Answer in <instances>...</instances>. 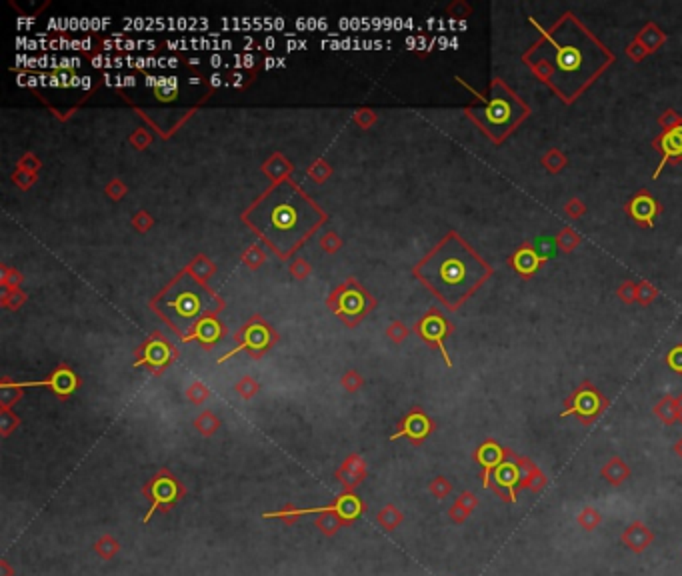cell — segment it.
<instances>
[{
	"label": "cell",
	"mask_w": 682,
	"mask_h": 576,
	"mask_svg": "<svg viewBox=\"0 0 682 576\" xmlns=\"http://www.w3.org/2000/svg\"><path fill=\"white\" fill-rule=\"evenodd\" d=\"M417 274L448 308H456L490 277V266L456 234H451L426 261H422Z\"/></svg>",
	"instance_id": "obj_3"
},
{
	"label": "cell",
	"mask_w": 682,
	"mask_h": 576,
	"mask_svg": "<svg viewBox=\"0 0 682 576\" xmlns=\"http://www.w3.org/2000/svg\"><path fill=\"white\" fill-rule=\"evenodd\" d=\"M342 384H344V388H347V390L354 392V390H358V388H360L362 381H360V376H358L356 372H349V374L342 378Z\"/></svg>",
	"instance_id": "obj_38"
},
{
	"label": "cell",
	"mask_w": 682,
	"mask_h": 576,
	"mask_svg": "<svg viewBox=\"0 0 682 576\" xmlns=\"http://www.w3.org/2000/svg\"><path fill=\"white\" fill-rule=\"evenodd\" d=\"M232 67L234 69H241L243 67V56L241 54H232Z\"/></svg>",
	"instance_id": "obj_49"
},
{
	"label": "cell",
	"mask_w": 682,
	"mask_h": 576,
	"mask_svg": "<svg viewBox=\"0 0 682 576\" xmlns=\"http://www.w3.org/2000/svg\"><path fill=\"white\" fill-rule=\"evenodd\" d=\"M20 386H49L54 394L67 399L70 396L76 388H78V376L70 370L69 367H60L54 370L49 381H40V383H20Z\"/></svg>",
	"instance_id": "obj_14"
},
{
	"label": "cell",
	"mask_w": 682,
	"mask_h": 576,
	"mask_svg": "<svg viewBox=\"0 0 682 576\" xmlns=\"http://www.w3.org/2000/svg\"><path fill=\"white\" fill-rule=\"evenodd\" d=\"M514 462L518 464V469L523 472V478L518 482V490H530L532 494H539L543 492L544 487L548 485V478L532 460L528 458H523V456H516L514 454Z\"/></svg>",
	"instance_id": "obj_16"
},
{
	"label": "cell",
	"mask_w": 682,
	"mask_h": 576,
	"mask_svg": "<svg viewBox=\"0 0 682 576\" xmlns=\"http://www.w3.org/2000/svg\"><path fill=\"white\" fill-rule=\"evenodd\" d=\"M92 46H94V42H92L90 38H85V40H80V49H82V51H90Z\"/></svg>",
	"instance_id": "obj_50"
},
{
	"label": "cell",
	"mask_w": 682,
	"mask_h": 576,
	"mask_svg": "<svg viewBox=\"0 0 682 576\" xmlns=\"http://www.w3.org/2000/svg\"><path fill=\"white\" fill-rule=\"evenodd\" d=\"M666 365L672 368L674 372L682 374V344L670 349V352L666 354Z\"/></svg>",
	"instance_id": "obj_35"
},
{
	"label": "cell",
	"mask_w": 682,
	"mask_h": 576,
	"mask_svg": "<svg viewBox=\"0 0 682 576\" xmlns=\"http://www.w3.org/2000/svg\"><path fill=\"white\" fill-rule=\"evenodd\" d=\"M90 87H92V78L90 76H82V90H90Z\"/></svg>",
	"instance_id": "obj_53"
},
{
	"label": "cell",
	"mask_w": 682,
	"mask_h": 576,
	"mask_svg": "<svg viewBox=\"0 0 682 576\" xmlns=\"http://www.w3.org/2000/svg\"><path fill=\"white\" fill-rule=\"evenodd\" d=\"M157 308L176 331L186 332L198 324L200 315L209 308V293L191 274H184L158 298Z\"/></svg>",
	"instance_id": "obj_4"
},
{
	"label": "cell",
	"mask_w": 682,
	"mask_h": 576,
	"mask_svg": "<svg viewBox=\"0 0 682 576\" xmlns=\"http://www.w3.org/2000/svg\"><path fill=\"white\" fill-rule=\"evenodd\" d=\"M658 146H661V150H663V162H661V166L656 168L654 178H658L661 171L665 168V162L672 160V158L682 157V124L674 126V128H670V130H666L665 134L661 137V140H658Z\"/></svg>",
	"instance_id": "obj_19"
},
{
	"label": "cell",
	"mask_w": 682,
	"mask_h": 576,
	"mask_svg": "<svg viewBox=\"0 0 682 576\" xmlns=\"http://www.w3.org/2000/svg\"><path fill=\"white\" fill-rule=\"evenodd\" d=\"M144 85H146L148 88H157L158 76H155V74H148V76L144 78Z\"/></svg>",
	"instance_id": "obj_43"
},
{
	"label": "cell",
	"mask_w": 682,
	"mask_h": 576,
	"mask_svg": "<svg viewBox=\"0 0 682 576\" xmlns=\"http://www.w3.org/2000/svg\"><path fill=\"white\" fill-rule=\"evenodd\" d=\"M254 62H256V58H254L252 54H246V56H243V67H245V69L254 67Z\"/></svg>",
	"instance_id": "obj_44"
},
{
	"label": "cell",
	"mask_w": 682,
	"mask_h": 576,
	"mask_svg": "<svg viewBox=\"0 0 682 576\" xmlns=\"http://www.w3.org/2000/svg\"><path fill=\"white\" fill-rule=\"evenodd\" d=\"M94 552L103 560H112L121 552V542L112 534H103L98 541L94 542Z\"/></svg>",
	"instance_id": "obj_28"
},
{
	"label": "cell",
	"mask_w": 682,
	"mask_h": 576,
	"mask_svg": "<svg viewBox=\"0 0 682 576\" xmlns=\"http://www.w3.org/2000/svg\"><path fill=\"white\" fill-rule=\"evenodd\" d=\"M286 51H288V53H292V51H298V42H297V40H288V42H286Z\"/></svg>",
	"instance_id": "obj_56"
},
{
	"label": "cell",
	"mask_w": 682,
	"mask_h": 576,
	"mask_svg": "<svg viewBox=\"0 0 682 576\" xmlns=\"http://www.w3.org/2000/svg\"><path fill=\"white\" fill-rule=\"evenodd\" d=\"M236 392H238L243 399L248 401V399H252V396L259 392V384L254 383L252 378H243L241 383L236 384Z\"/></svg>",
	"instance_id": "obj_34"
},
{
	"label": "cell",
	"mask_w": 682,
	"mask_h": 576,
	"mask_svg": "<svg viewBox=\"0 0 682 576\" xmlns=\"http://www.w3.org/2000/svg\"><path fill=\"white\" fill-rule=\"evenodd\" d=\"M336 478L342 482L344 490L354 492V489L358 485H362V480L367 478V464L360 456H350L344 460V464L336 472Z\"/></svg>",
	"instance_id": "obj_18"
},
{
	"label": "cell",
	"mask_w": 682,
	"mask_h": 576,
	"mask_svg": "<svg viewBox=\"0 0 682 576\" xmlns=\"http://www.w3.org/2000/svg\"><path fill=\"white\" fill-rule=\"evenodd\" d=\"M654 414L663 420L665 424H672V422H676V420H679V417H676V404H674V399L665 396L663 401L656 404V408H654Z\"/></svg>",
	"instance_id": "obj_31"
},
{
	"label": "cell",
	"mask_w": 682,
	"mask_h": 576,
	"mask_svg": "<svg viewBox=\"0 0 682 576\" xmlns=\"http://www.w3.org/2000/svg\"><path fill=\"white\" fill-rule=\"evenodd\" d=\"M508 448H502L496 440H484L476 453H474V460L480 464V471H482V487L484 489H490V476L492 472L496 471V466H500L505 460L508 458Z\"/></svg>",
	"instance_id": "obj_10"
},
{
	"label": "cell",
	"mask_w": 682,
	"mask_h": 576,
	"mask_svg": "<svg viewBox=\"0 0 682 576\" xmlns=\"http://www.w3.org/2000/svg\"><path fill=\"white\" fill-rule=\"evenodd\" d=\"M403 523H404V512L399 507H394V505H385V507L376 512V524H378L383 530H386V532L396 530Z\"/></svg>",
	"instance_id": "obj_26"
},
{
	"label": "cell",
	"mask_w": 682,
	"mask_h": 576,
	"mask_svg": "<svg viewBox=\"0 0 682 576\" xmlns=\"http://www.w3.org/2000/svg\"><path fill=\"white\" fill-rule=\"evenodd\" d=\"M58 78H60V85H62V88L70 87V78H72V76H70L69 72H64V70H62V72H58Z\"/></svg>",
	"instance_id": "obj_42"
},
{
	"label": "cell",
	"mask_w": 682,
	"mask_h": 576,
	"mask_svg": "<svg viewBox=\"0 0 682 576\" xmlns=\"http://www.w3.org/2000/svg\"><path fill=\"white\" fill-rule=\"evenodd\" d=\"M0 576H15V568L8 560H0Z\"/></svg>",
	"instance_id": "obj_41"
},
{
	"label": "cell",
	"mask_w": 682,
	"mask_h": 576,
	"mask_svg": "<svg viewBox=\"0 0 682 576\" xmlns=\"http://www.w3.org/2000/svg\"><path fill=\"white\" fill-rule=\"evenodd\" d=\"M344 524L347 523H344L336 512H322V514L316 516L315 521V526L318 528V532L324 534V536H334Z\"/></svg>",
	"instance_id": "obj_27"
},
{
	"label": "cell",
	"mask_w": 682,
	"mask_h": 576,
	"mask_svg": "<svg viewBox=\"0 0 682 576\" xmlns=\"http://www.w3.org/2000/svg\"><path fill=\"white\" fill-rule=\"evenodd\" d=\"M270 340H272L270 331L264 326L263 322H254V324H250V326H248V329L245 331V334H243V342H241V347H238V349H234L232 352H228V354H225V356H222L218 363H225V360H228L230 356L238 354L241 350H245V349L252 350V352H261V350L268 349V347H270Z\"/></svg>",
	"instance_id": "obj_15"
},
{
	"label": "cell",
	"mask_w": 682,
	"mask_h": 576,
	"mask_svg": "<svg viewBox=\"0 0 682 576\" xmlns=\"http://www.w3.org/2000/svg\"><path fill=\"white\" fill-rule=\"evenodd\" d=\"M274 67H279V58H266L264 60V69L266 70L274 69Z\"/></svg>",
	"instance_id": "obj_48"
},
{
	"label": "cell",
	"mask_w": 682,
	"mask_h": 576,
	"mask_svg": "<svg viewBox=\"0 0 682 576\" xmlns=\"http://www.w3.org/2000/svg\"><path fill=\"white\" fill-rule=\"evenodd\" d=\"M602 478L611 485V487H622L630 476V469L627 466V462L620 456H613L604 466H602Z\"/></svg>",
	"instance_id": "obj_23"
},
{
	"label": "cell",
	"mask_w": 682,
	"mask_h": 576,
	"mask_svg": "<svg viewBox=\"0 0 682 576\" xmlns=\"http://www.w3.org/2000/svg\"><path fill=\"white\" fill-rule=\"evenodd\" d=\"M476 507H478V496L471 490H464L456 496V500L448 508V518L455 524H464L471 518Z\"/></svg>",
	"instance_id": "obj_21"
},
{
	"label": "cell",
	"mask_w": 682,
	"mask_h": 576,
	"mask_svg": "<svg viewBox=\"0 0 682 576\" xmlns=\"http://www.w3.org/2000/svg\"><path fill=\"white\" fill-rule=\"evenodd\" d=\"M198 62H200V58H191V60H189V64H191V67H196Z\"/></svg>",
	"instance_id": "obj_62"
},
{
	"label": "cell",
	"mask_w": 682,
	"mask_h": 576,
	"mask_svg": "<svg viewBox=\"0 0 682 576\" xmlns=\"http://www.w3.org/2000/svg\"><path fill=\"white\" fill-rule=\"evenodd\" d=\"M428 490H430V494L435 496V498H438V500H444L446 496H451V492H453V485H451V480L446 478V476H437L430 485H428Z\"/></svg>",
	"instance_id": "obj_32"
},
{
	"label": "cell",
	"mask_w": 682,
	"mask_h": 576,
	"mask_svg": "<svg viewBox=\"0 0 682 576\" xmlns=\"http://www.w3.org/2000/svg\"><path fill=\"white\" fill-rule=\"evenodd\" d=\"M274 28H277V30H282V28H284V20H282V18H274V22H272V30H274Z\"/></svg>",
	"instance_id": "obj_54"
},
{
	"label": "cell",
	"mask_w": 682,
	"mask_h": 576,
	"mask_svg": "<svg viewBox=\"0 0 682 576\" xmlns=\"http://www.w3.org/2000/svg\"><path fill=\"white\" fill-rule=\"evenodd\" d=\"M246 220L280 256H288L320 225L322 214L290 182H279L252 207Z\"/></svg>",
	"instance_id": "obj_2"
},
{
	"label": "cell",
	"mask_w": 682,
	"mask_h": 576,
	"mask_svg": "<svg viewBox=\"0 0 682 576\" xmlns=\"http://www.w3.org/2000/svg\"><path fill=\"white\" fill-rule=\"evenodd\" d=\"M674 404H676V417H679V420L682 422V394L674 401Z\"/></svg>",
	"instance_id": "obj_52"
},
{
	"label": "cell",
	"mask_w": 682,
	"mask_h": 576,
	"mask_svg": "<svg viewBox=\"0 0 682 576\" xmlns=\"http://www.w3.org/2000/svg\"><path fill=\"white\" fill-rule=\"evenodd\" d=\"M186 396H189V401H193L194 404H202V402L207 401V396H209V390H207L200 383H194L193 386L186 390Z\"/></svg>",
	"instance_id": "obj_36"
},
{
	"label": "cell",
	"mask_w": 682,
	"mask_h": 576,
	"mask_svg": "<svg viewBox=\"0 0 682 576\" xmlns=\"http://www.w3.org/2000/svg\"><path fill=\"white\" fill-rule=\"evenodd\" d=\"M435 430L432 420L428 419L422 410H412L410 414H406L404 420L399 426V433H394L390 440H399V438H408L412 444H420L422 440L430 437V433Z\"/></svg>",
	"instance_id": "obj_11"
},
{
	"label": "cell",
	"mask_w": 682,
	"mask_h": 576,
	"mask_svg": "<svg viewBox=\"0 0 682 576\" xmlns=\"http://www.w3.org/2000/svg\"><path fill=\"white\" fill-rule=\"evenodd\" d=\"M178 67V60L176 58H168V69H176Z\"/></svg>",
	"instance_id": "obj_59"
},
{
	"label": "cell",
	"mask_w": 682,
	"mask_h": 576,
	"mask_svg": "<svg viewBox=\"0 0 682 576\" xmlns=\"http://www.w3.org/2000/svg\"><path fill=\"white\" fill-rule=\"evenodd\" d=\"M526 116H528V108L525 103L500 80L492 82L487 106L474 114V119L494 142H500L505 137H508L514 130V126L523 123Z\"/></svg>",
	"instance_id": "obj_5"
},
{
	"label": "cell",
	"mask_w": 682,
	"mask_h": 576,
	"mask_svg": "<svg viewBox=\"0 0 682 576\" xmlns=\"http://www.w3.org/2000/svg\"><path fill=\"white\" fill-rule=\"evenodd\" d=\"M577 524L586 532H595L596 528L602 524V514L595 507H584L577 514Z\"/></svg>",
	"instance_id": "obj_29"
},
{
	"label": "cell",
	"mask_w": 682,
	"mask_h": 576,
	"mask_svg": "<svg viewBox=\"0 0 682 576\" xmlns=\"http://www.w3.org/2000/svg\"><path fill=\"white\" fill-rule=\"evenodd\" d=\"M544 261V256H541L539 252H534L532 248H523V250H518L516 254H514V259H512V264H514V268H516V272L518 274H525V277H528V274H532V272H536V268H539V264Z\"/></svg>",
	"instance_id": "obj_25"
},
{
	"label": "cell",
	"mask_w": 682,
	"mask_h": 576,
	"mask_svg": "<svg viewBox=\"0 0 682 576\" xmlns=\"http://www.w3.org/2000/svg\"><path fill=\"white\" fill-rule=\"evenodd\" d=\"M160 101H173L178 94V78L176 76H158V85L155 88Z\"/></svg>",
	"instance_id": "obj_30"
},
{
	"label": "cell",
	"mask_w": 682,
	"mask_h": 576,
	"mask_svg": "<svg viewBox=\"0 0 682 576\" xmlns=\"http://www.w3.org/2000/svg\"><path fill=\"white\" fill-rule=\"evenodd\" d=\"M564 410L560 412V417H570V414H577L578 420L582 424H591L595 422L602 410L609 406V401L596 390L595 386L591 383H582L578 386L577 390L566 399L564 402Z\"/></svg>",
	"instance_id": "obj_7"
},
{
	"label": "cell",
	"mask_w": 682,
	"mask_h": 576,
	"mask_svg": "<svg viewBox=\"0 0 682 576\" xmlns=\"http://www.w3.org/2000/svg\"><path fill=\"white\" fill-rule=\"evenodd\" d=\"M17 424H18V419L15 417V414H10L8 410H4V412H2L0 428H2V435H4V437H6V435H10V430H12Z\"/></svg>",
	"instance_id": "obj_37"
},
{
	"label": "cell",
	"mask_w": 682,
	"mask_h": 576,
	"mask_svg": "<svg viewBox=\"0 0 682 576\" xmlns=\"http://www.w3.org/2000/svg\"><path fill=\"white\" fill-rule=\"evenodd\" d=\"M419 332L420 336H422L426 342H430V344H435V347L440 349V354L444 356V363L451 367L453 360H451L448 352L444 349V336L448 334V324H446V320L438 315H428L419 324Z\"/></svg>",
	"instance_id": "obj_13"
},
{
	"label": "cell",
	"mask_w": 682,
	"mask_h": 576,
	"mask_svg": "<svg viewBox=\"0 0 682 576\" xmlns=\"http://www.w3.org/2000/svg\"><path fill=\"white\" fill-rule=\"evenodd\" d=\"M630 216L640 222V225H647V227H652L654 225V216L658 214V204L652 196L648 194H638L632 202H630Z\"/></svg>",
	"instance_id": "obj_20"
},
{
	"label": "cell",
	"mask_w": 682,
	"mask_h": 576,
	"mask_svg": "<svg viewBox=\"0 0 682 576\" xmlns=\"http://www.w3.org/2000/svg\"><path fill=\"white\" fill-rule=\"evenodd\" d=\"M654 541H656V534L642 521H632L620 534V542L634 555L647 552L648 546H652Z\"/></svg>",
	"instance_id": "obj_12"
},
{
	"label": "cell",
	"mask_w": 682,
	"mask_h": 576,
	"mask_svg": "<svg viewBox=\"0 0 682 576\" xmlns=\"http://www.w3.org/2000/svg\"><path fill=\"white\" fill-rule=\"evenodd\" d=\"M70 87L80 88L82 87V78H80V76H72V78H70Z\"/></svg>",
	"instance_id": "obj_51"
},
{
	"label": "cell",
	"mask_w": 682,
	"mask_h": 576,
	"mask_svg": "<svg viewBox=\"0 0 682 576\" xmlns=\"http://www.w3.org/2000/svg\"><path fill=\"white\" fill-rule=\"evenodd\" d=\"M295 24H297L298 30H302V28L306 30V28H308V26H306V20H304V18H298V20H297V22H295Z\"/></svg>",
	"instance_id": "obj_58"
},
{
	"label": "cell",
	"mask_w": 682,
	"mask_h": 576,
	"mask_svg": "<svg viewBox=\"0 0 682 576\" xmlns=\"http://www.w3.org/2000/svg\"><path fill=\"white\" fill-rule=\"evenodd\" d=\"M306 40H298V51H306Z\"/></svg>",
	"instance_id": "obj_60"
},
{
	"label": "cell",
	"mask_w": 682,
	"mask_h": 576,
	"mask_svg": "<svg viewBox=\"0 0 682 576\" xmlns=\"http://www.w3.org/2000/svg\"><path fill=\"white\" fill-rule=\"evenodd\" d=\"M123 87H137V76H132V74L123 76Z\"/></svg>",
	"instance_id": "obj_46"
},
{
	"label": "cell",
	"mask_w": 682,
	"mask_h": 576,
	"mask_svg": "<svg viewBox=\"0 0 682 576\" xmlns=\"http://www.w3.org/2000/svg\"><path fill=\"white\" fill-rule=\"evenodd\" d=\"M196 428L200 430V435L204 437H210L218 430V419L212 414V412H202L198 419H196Z\"/></svg>",
	"instance_id": "obj_33"
},
{
	"label": "cell",
	"mask_w": 682,
	"mask_h": 576,
	"mask_svg": "<svg viewBox=\"0 0 682 576\" xmlns=\"http://www.w3.org/2000/svg\"><path fill=\"white\" fill-rule=\"evenodd\" d=\"M220 334H222V329L214 318H200L198 324L193 329V336H189V338H196L202 344L210 347L220 338ZM189 338H184V340H189Z\"/></svg>",
	"instance_id": "obj_24"
},
{
	"label": "cell",
	"mask_w": 682,
	"mask_h": 576,
	"mask_svg": "<svg viewBox=\"0 0 682 576\" xmlns=\"http://www.w3.org/2000/svg\"><path fill=\"white\" fill-rule=\"evenodd\" d=\"M674 453H676L679 458H682V438L681 440H676V444H674Z\"/></svg>",
	"instance_id": "obj_57"
},
{
	"label": "cell",
	"mask_w": 682,
	"mask_h": 576,
	"mask_svg": "<svg viewBox=\"0 0 682 576\" xmlns=\"http://www.w3.org/2000/svg\"><path fill=\"white\" fill-rule=\"evenodd\" d=\"M209 64L212 67V69H220V67H228L227 62H225V58L220 56V54H212L209 58Z\"/></svg>",
	"instance_id": "obj_40"
},
{
	"label": "cell",
	"mask_w": 682,
	"mask_h": 576,
	"mask_svg": "<svg viewBox=\"0 0 682 576\" xmlns=\"http://www.w3.org/2000/svg\"><path fill=\"white\" fill-rule=\"evenodd\" d=\"M510 458L512 460H505L500 466H496V471L492 472L489 490H492L502 503L514 505L516 503V490H518V482L523 478V472L518 469V464L514 462V453H512Z\"/></svg>",
	"instance_id": "obj_8"
},
{
	"label": "cell",
	"mask_w": 682,
	"mask_h": 576,
	"mask_svg": "<svg viewBox=\"0 0 682 576\" xmlns=\"http://www.w3.org/2000/svg\"><path fill=\"white\" fill-rule=\"evenodd\" d=\"M322 512H336L347 524L356 523L362 512H365V503L350 490H344L340 496H336L331 505L326 507H313V508H302V514H322Z\"/></svg>",
	"instance_id": "obj_9"
},
{
	"label": "cell",
	"mask_w": 682,
	"mask_h": 576,
	"mask_svg": "<svg viewBox=\"0 0 682 576\" xmlns=\"http://www.w3.org/2000/svg\"><path fill=\"white\" fill-rule=\"evenodd\" d=\"M365 308H367V300H365L360 290L347 288V290L340 293V297H338V313L340 315L349 316V318H356V316H360L365 313Z\"/></svg>",
	"instance_id": "obj_22"
},
{
	"label": "cell",
	"mask_w": 682,
	"mask_h": 576,
	"mask_svg": "<svg viewBox=\"0 0 682 576\" xmlns=\"http://www.w3.org/2000/svg\"><path fill=\"white\" fill-rule=\"evenodd\" d=\"M51 87L53 88L62 87V85H60V78H58V74H51Z\"/></svg>",
	"instance_id": "obj_55"
},
{
	"label": "cell",
	"mask_w": 682,
	"mask_h": 576,
	"mask_svg": "<svg viewBox=\"0 0 682 576\" xmlns=\"http://www.w3.org/2000/svg\"><path fill=\"white\" fill-rule=\"evenodd\" d=\"M220 85H222V76H220L218 72H214V74L210 76V87L216 88V87H220Z\"/></svg>",
	"instance_id": "obj_45"
},
{
	"label": "cell",
	"mask_w": 682,
	"mask_h": 576,
	"mask_svg": "<svg viewBox=\"0 0 682 576\" xmlns=\"http://www.w3.org/2000/svg\"><path fill=\"white\" fill-rule=\"evenodd\" d=\"M263 46H264V49H266V51H274V46H277V40H274L272 36H268V38L264 40Z\"/></svg>",
	"instance_id": "obj_47"
},
{
	"label": "cell",
	"mask_w": 682,
	"mask_h": 576,
	"mask_svg": "<svg viewBox=\"0 0 682 576\" xmlns=\"http://www.w3.org/2000/svg\"><path fill=\"white\" fill-rule=\"evenodd\" d=\"M286 67V60L284 58H279V69H284Z\"/></svg>",
	"instance_id": "obj_63"
},
{
	"label": "cell",
	"mask_w": 682,
	"mask_h": 576,
	"mask_svg": "<svg viewBox=\"0 0 682 576\" xmlns=\"http://www.w3.org/2000/svg\"><path fill=\"white\" fill-rule=\"evenodd\" d=\"M541 46L548 49L544 80L564 103H572L613 60L611 53L570 15L543 33Z\"/></svg>",
	"instance_id": "obj_1"
},
{
	"label": "cell",
	"mask_w": 682,
	"mask_h": 576,
	"mask_svg": "<svg viewBox=\"0 0 682 576\" xmlns=\"http://www.w3.org/2000/svg\"><path fill=\"white\" fill-rule=\"evenodd\" d=\"M92 67L94 69H112L114 67V60L108 58V56H94L92 58Z\"/></svg>",
	"instance_id": "obj_39"
},
{
	"label": "cell",
	"mask_w": 682,
	"mask_h": 576,
	"mask_svg": "<svg viewBox=\"0 0 682 576\" xmlns=\"http://www.w3.org/2000/svg\"><path fill=\"white\" fill-rule=\"evenodd\" d=\"M142 494L150 500L148 512L142 518V523L146 524L150 523V518L157 514L158 510L166 512V510L176 507L184 498L186 490L180 485V480L176 476H173L170 472L160 471L142 487Z\"/></svg>",
	"instance_id": "obj_6"
},
{
	"label": "cell",
	"mask_w": 682,
	"mask_h": 576,
	"mask_svg": "<svg viewBox=\"0 0 682 576\" xmlns=\"http://www.w3.org/2000/svg\"><path fill=\"white\" fill-rule=\"evenodd\" d=\"M189 85H200V78H196V76L189 78Z\"/></svg>",
	"instance_id": "obj_61"
},
{
	"label": "cell",
	"mask_w": 682,
	"mask_h": 576,
	"mask_svg": "<svg viewBox=\"0 0 682 576\" xmlns=\"http://www.w3.org/2000/svg\"><path fill=\"white\" fill-rule=\"evenodd\" d=\"M173 356H175V352H173V349H170L164 340L152 338V340L144 347L142 358L137 363V367H140V365H148V367L155 368V370H162L166 365H170Z\"/></svg>",
	"instance_id": "obj_17"
}]
</instances>
